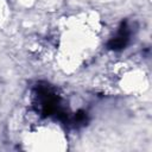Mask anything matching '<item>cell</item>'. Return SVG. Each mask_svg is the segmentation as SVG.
Here are the masks:
<instances>
[{
	"mask_svg": "<svg viewBox=\"0 0 152 152\" xmlns=\"http://www.w3.org/2000/svg\"><path fill=\"white\" fill-rule=\"evenodd\" d=\"M33 103L43 118L55 116L63 124H68L69 114L63 108L59 95L48 83H38L33 90Z\"/></svg>",
	"mask_w": 152,
	"mask_h": 152,
	"instance_id": "obj_1",
	"label": "cell"
},
{
	"mask_svg": "<svg viewBox=\"0 0 152 152\" xmlns=\"http://www.w3.org/2000/svg\"><path fill=\"white\" fill-rule=\"evenodd\" d=\"M129 39H131V27L128 26L127 21H122L119 26L116 34L108 40L107 48L113 51H120L128 45Z\"/></svg>",
	"mask_w": 152,
	"mask_h": 152,
	"instance_id": "obj_2",
	"label": "cell"
},
{
	"mask_svg": "<svg viewBox=\"0 0 152 152\" xmlns=\"http://www.w3.org/2000/svg\"><path fill=\"white\" fill-rule=\"evenodd\" d=\"M88 121H89L88 113L84 112V110H78L74 115H70L69 116V120H68V124L66 125H71L74 127H82V126L87 125Z\"/></svg>",
	"mask_w": 152,
	"mask_h": 152,
	"instance_id": "obj_3",
	"label": "cell"
}]
</instances>
